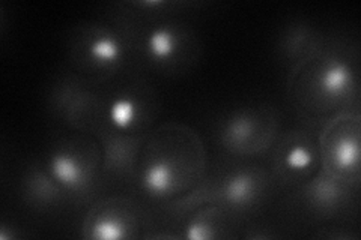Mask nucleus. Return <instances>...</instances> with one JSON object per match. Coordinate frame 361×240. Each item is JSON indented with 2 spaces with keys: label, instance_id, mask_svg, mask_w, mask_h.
<instances>
[{
  "label": "nucleus",
  "instance_id": "9",
  "mask_svg": "<svg viewBox=\"0 0 361 240\" xmlns=\"http://www.w3.org/2000/svg\"><path fill=\"white\" fill-rule=\"evenodd\" d=\"M123 236V227L116 220H103L94 227V237L115 240Z\"/></svg>",
  "mask_w": 361,
  "mask_h": 240
},
{
  "label": "nucleus",
  "instance_id": "8",
  "mask_svg": "<svg viewBox=\"0 0 361 240\" xmlns=\"http://www.w3.org/2000/svg\"><path fill=\"white\" fill-rule=\"evenodd\" d=\"M255 189L253 179L248 175H238L226 187V197H228L233 203H244L252 197V191Z\"/></svg>",
  "mask_w": 361,
  "mask_h": 240
},
{
  "label": "nucleus",
  "instance_id": "4",
  "mask_svg": "<svg viewBox=\"0 0 361 240\" xmlns=\"http://www.w3.org/2000/svg\"><path fill=\"white\" fill-rule=\"evenodd\" d=\"M176 50V37L172 30L160 27L148 38V51L155 61H166Z\"/></svg>",
  "mask_w": 361,
  "mask_h": 240
},
{
  "label": "nucleus",
  "instance_id": "7",
  "mask_svg": "<svg viewBox=\"0 0 361 240\" xmlns=\"http://www.w3.org/2000/svg\"><path fill=\"white\" fill-rule=\"evenodd\" d=\"M334 161L342 170H353L358 164V140L343 139L334 147Z\"/></svg>",
  "mask_w": 361,
  "mask_h": 240
},
{
  "label": "nucleus",
  "instance_id": "1",
  "mask_svg": "<svg viewBox=\"0 0 361 240\" xmlns=\"http://www.w3.org/2000/svg\"><path fill=\"white\" fill-rule=\"evenodd\" d=\"M321 89L322 92L330 96H338L348 92L349 86L353 84L351 71L348 70L346 63L333 62L325 68L321 75Z\"/></svg>",
  "mask_w": 361,
  "mask_h": 240
},
{
  "label": "nucleus",
  "instance_id": "3",
  "mask_svg": "<svg viewBox=\"0 0 361 240\" xmlns=\"http://www.w3.org/2000/svg\"><path fill=\"white\" fill-rule=\"evenodd\" d=\"M173 182V173L172 168L167 163H155L152 164L143 176V185L146 187L151 194L155 196H161L166 194L172 187Z\"/></svg>",
  "mask_w": 361,
  "mask_h": 240
},
{
  "label": "nucleus",
  "instance_id": "2",
  "mask_svg": "<svg viewBox=\"0 0 361 240\" xmlns=\"http://www.w3.org/2000/svg\"><path fill=\"white\" fill-rule=\"evenodd\" d=\"M51 175L66 188H75L82 184L83 171L80 164L70 155H58L51 159Z\"/></svg>",
  "mask_w": 361,
  "mask_h": 240
},
{
  "label": "nucleus",
  "instance_id": "6",
  "mask_svg": "<svg viewBox=\"0 0 361 240\" xmlns=\"http://www.w3.org/2000/svg\"><path fill=\"white\" fill-rule=\"evenodd\" d=\"M135 111H137V108H135L134 101L128 98L118 99L110 107V120L121 130L128 128L135 119Z\"/></svg>",
  "mask_w": 361,
  "mask_h": 240
},
{
  "label": "nucleus",
  "instance_id": "10",
  "mask_svg": "<svg viewBox=\"0 0 361 240\" xmlns=\"http://www.w3.org/2000/svg\"><path fill=\"white\" fill-rule=\"evenodd\" d=\"M286 163L293 170H304L312 164V153L304 146H295L288 153Z\"/></svg>",
  "mask_w": 361,
  "mask_h": 240
},
{
  "label": "nucleus",
  "instance_id": "5",
  "mask_svg": "<svg viewBox=\"0 0 361 240\" xmlns=\"http://www.w3.org/2000/svg\"><path fill=\"white\" fill-rule=\"evenodd\" d=\"M89 53L97 63H115L121 56L119 42L109 35L98 37L89 47Z\"/></svg>",
  "mask_w": 361,
  "mask_h": 240
}]
</instances>
